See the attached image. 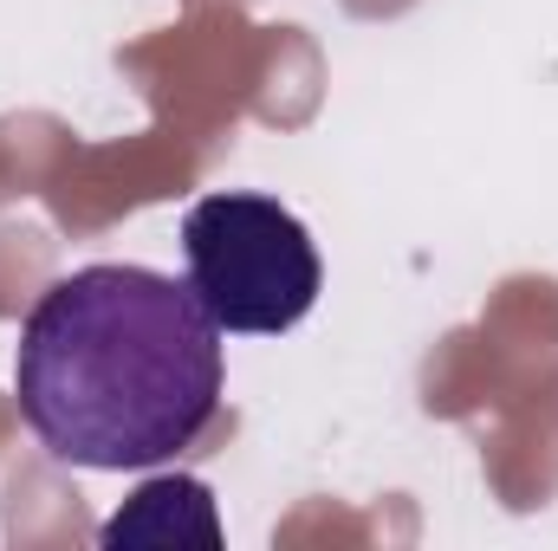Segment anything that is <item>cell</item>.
<instances>
[{
    "label": "cell",
    "mask_w": 558,
    "mask_h": 551,
    "mask_svg": "<svg viewBox=\"0 0 558 551\" xmlns=\"http://www.w3.org/2000/svg\"><path fill=\"white\" fill-rule=\"evenodd\" d=\"M13 396L33 441L65 467H162L221 415V325L189 279L78 267L33 298L13 344Z\"/></svg>",
    "instance_id": "1"
},
{
    "label": "cell",
    "mask_w": 558,
    "mask_h": 551,
    "mask_svg": "<svg viewBox=\"0 0 558 551\" xmlns=\"http://www.w3.org/2000/svg\"><path fill=\"white\" fill-rule=\"evenodd\" d=\"M182 254L202 311L221 331L274 338L292 331L318 298V247L274 195H202L182 215Z\"/></svg>",
    "instance_id": "2"
},
{
    "label": "cell",
    "mask_w": 558,
    "mask_h": 551,
    "mask_svg": "<svg viewBox=\"0 0 558 551\" xmlns=\"http://www.w3.org/2000/svg\"><path fill=\"white\" fill-rule=\"evenodd\" d=\"M105 551L124 546H221V513H215V493L189 474H162V480H143L137 493L105 519L98 532Z\"/></svg>",
    "instance_id": "3"
}]
</instances>
